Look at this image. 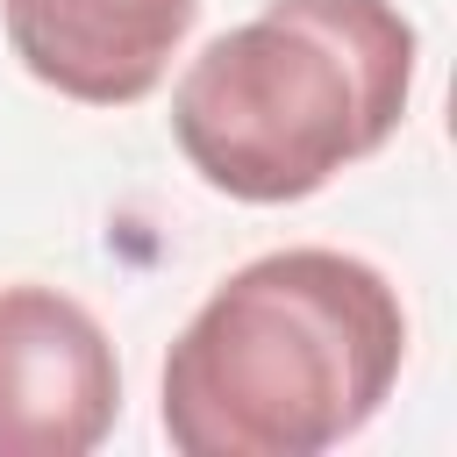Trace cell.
<instances>
[{
    "instance_id": "obj_4",
    "label": "cell",
    "mask_w": 457,
    "mask_h": 457,
    "mask_svg": "<svg viewBox=\"0 0 457 457\" xmlns=\"http://www.w3.org/2000/svg\"><path fill=\"white\" fill-rule=\"evenodd\" d=\"M193 14L200 0H0L21 71L86 107L143 100L171 71Z\"/></svg>"
},
{
    "instance_id": "obj_3",
    "label": "cell",
    "mask_w": 457,
    "mask_h": 457,
    "mask_svg": "<svg viewBox=\"0 0 457 457\" xmlns=\"http://www.w3.org/2000/svg\"><path fill=\"white\" fill-rule=\"evenodd\" d=\"M121 414L107 328L57 286H0V457H86Z\"/></svg>"
},
{
    "instance_id": "obj_2",
    "label": "cell",
    "mask_w": 457,
    "mask_h": 457,
    "mask_svg": "<svg viewBox=\"0 0 457 457\" xmlns=\"http://www.w3.org/2000/svg\"><path fill=\"white\" fill-rule=\"evenodd\" d=\"M407 93L414 29L393 0H271L186 64L171 136L214 193L286 207L371 157Z\"/></svg>"
},
{
    "instance_id": "obj_1",
    "label": "cell",
    "mask_w": 457,
    "mask_h": 457,
    "mask_svg": "<svg viewBox=\"0 0 457 457\" xmlns=\"http://www.w3.org/2000/svg\"><path fill=\"white\" fill-rule=\"evenodd\" d=\"M407 314L350 250H271L228 271L164 357V436L186 457H321L393 393Z\"/></svg>"
}]
</instances>
